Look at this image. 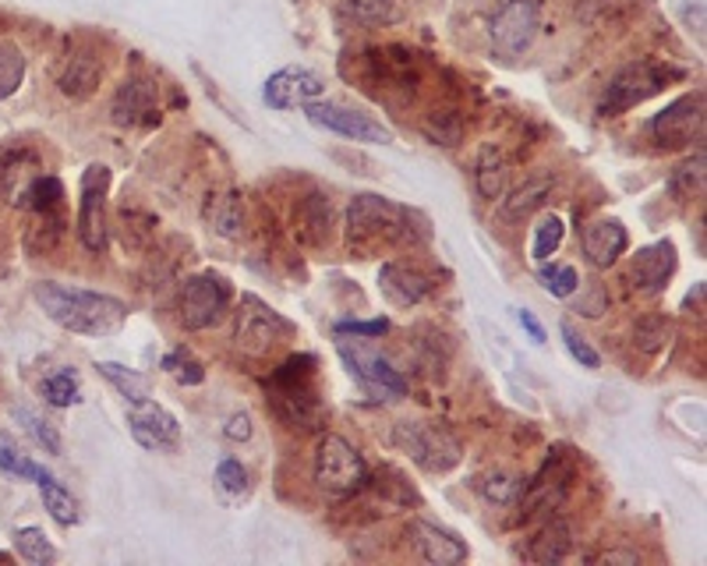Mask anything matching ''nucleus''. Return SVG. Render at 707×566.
Masks as SVG:
<instances>
[{"label":"nucleus","mask_w":707,"mask_h":566,"mask_svg":"<svg viewBox=\"0 0 707 566\" xmlns=\"http://www.w3.org/2000/svg\"><path fill=\"white\" fill-rule=\"evenodd\" d=\"M209 219L213 227L224 234V238H238L244 230V206H241V195L238 192H227V195H216L209 202Z\"/></svg>","instance_id":"cd10ccee"},{"label":"nucleus","mask_w":707,"mask_h":566,"mask_svg":"<svg viewBox=\"0 0 707 566\" xmlns=\"http://www.w3.org/2000/svg\"><path fill=\"white\" fill-rule=\"evenodd\" d=\"M389 329L386 319H372V322H357V319H343L337 322V333H354V337H383Z\"/></svg>","instance_id":"a18cd8bd"},{"label":"nucleus","mask_w":707,"mask_h":566,"mask_svg":"<svg viewBox=\"0 0 707 566\" xmlns=\"http://www.w3.org/2000/svg\"><path fill=\"white\" fill-rule=\"evenodd\" d=\"M33 297L46 312V319L78 337H110L128 322V305L114 294L39 280V283H33Z\"/></svg>","instance_id":"f257e3e1"},{"label":"nucleus","mask_w":707,"mask_h":566,"mask_svg":"<svg viewBox=\"0 0 707 566\" xmlns=\"http://www.w3.org/2000/svg\"><path fill=\"white\" fill-rule=\"evenodd\" d=\"M132 439L149 453H174L181 446V421L156 400H135L128 411Z\"/></svg>","instance_id":"4468645a"},{"label":"nucleus","mask_w":707,"mask_h":566,"mask_svg":"<svg viewBox=\"0 0 707 566\" xmlns=\"http://www.w3.org/2000/svg\"><path fill=\"white\" fill-rule=\"evenodd\" d=\"M602 563H640V553H630V548H612V553H602Z\"/></svg>","instance_id":"09e8293b"},{"label":"nucleus","mask_w":707,"mask_h":566,"mask_svg":"<svg viewBox=\"0 0 707 566\" xmlns=\"http://www.w3.org/2000/svg\"><path fill=\"white\" fill-rule=\"evenodd\" d=\"M700 135H704V92H686V97L672 100L651 121V138L665 149L700 142Z\"/></svg>","instance_id":"ddd939ff"},{"label":"nucleus","mask_w":707,"mask_h":566,"mask_svg":"<svg viewBox=\"0 0 707 566\" xmlns=\"http://www.w3.org/2000/svg\"><path fill=\"white\" fill-rule=\"evenodd\" d=\"M270 404L276 418L294 432H319L329 411L319 393L316 380V358L297 354L287 358L283 365L270 375Z\"/></svg>","instance_id":"7ed1b4c3"},{"label":"nucleus","mask_w":707,"mask_h":566,"mask_svg":"<svg viewBox=\"0 0 707 566\" xmlns=\"http://www.w3.org/2000/svg\"><path fill=\"white\" fill-rule=\"evenodd\" d=\"M216 482H219V489H224V493L241 496L248 489V471L241 467V461L227 457V461H219V467H216Z\"/></svg>","instance_id":"79ce46f5"},{"label":"nucleus","mask_w":707,"mask_h":566,"mask_svg":"<svg viewBox=\"0 0 707 566\" xmlns=\"http://www.w3.org/2000/svg\"><path fill=\"white\" fill-rule=\"evenodd\" d=\"M0 471H4V475H14V478H33V482L50 475L46 467H39L36 461H28V457H22V453L11 450V446H0Z\"/></svg>","instance_id":"ea45409f"},{"label":"nucleus","mask_w":707,"mask_h":566,"mask_svg":"<svg viewBox=\"0 0 707 566\" xmlns=\"http://www.w3.org/2000/svg\"><path fill=\"white\" fill-rule=\"evenodd\" d=\"M224 432H227V439H233V443H244V439H251V418L244 411L233 415Z\"/></svg>","instance_id":"49530a36"},{"label":"nucleus","mask_w":707,"mask_h":566,"mask_svg":"<svg viewBox=\"0 0 707 566\" xmlns=\"http://www.w3.org/2000/svg\"><path fill=\"white\" fill-rule=\"evenodd\" d=\"M100 78H103V65L96 57H92V54H75L57 86H60V92H65L68 100H89L92 92H96Z\"/></svg>","instance_id":"5701e85b"},{"label":"nucleus","mask_w":707,"mask_h":566,"mask_svg":"<svg viewBox=\"0 0 707 566\" xmlns=\"http://www.w3.org/2000/svg\"><path fill=\"white\" fill-rule=\"evenodd\" d=\"M379 291L389 305H397V308H411V305H421L424 297L432 294V280L411 270V265H403V262H383V270H379Z\"/></svg>","instance_id":"aec40b11"},{"label":"nucleus","mask_w":707,"mask_h":566,"mask_svg":"<svg viewBox=\"0 0 707 566\" xmlns=\"http://www.w3.org/2000/svg\"><path fill=\"white\" fill-rule=\"evenodd\" d=\"M110 114H114V121L124 124V128H138V124L160 121V114H156V86L146 82V78H128V82L117 89Z\"/></svg>","instance_id":"412c9836"},{"label":"nucleus","mask_w":707,"mask_h":566,"mask_svg":"<svg viewBox=\"0 0 707 566\" xmlns=\"http://www.w3.org/2000/svg\"><path fill=\"white\" fill-rule=\"evenodd\" d=\"M233 302V291H230V280L224 273H195L192 280H184V291H181V322L184 329H209L216 322H224V316L230 312Z\"/></svg>","instance_id":"1a4fd4ad"},{"label":"nucleus","mask_w":707,"mask_h":566,"mask_svg":"<svg viewBox=\"0 0 707 566\" xmlns=\"http://www.w3.org/2000/svg\"><path fill=\"white\" fill-rule=\"evenodd\" d=\"M559 333H562V343H566V351H570V354H573V361H580V365H584V369H591V372H594V369H602V354H598V351H594V348H591V343H588L584 337H580V333H577V329H573L570 322H562V326H559Z\"/></svg>","instance_id":"a19ab883"},{"label":"nucleus","mask_w":707,"mask_h":566,"mask_svg":"<svg viewBox=\"0 0 707 566\" xmlns=\"http://www.w3.org/2000/svg\"><path fill=\"white\" fill-rule=\"evenodd\" d=\"M475 181H478V192L481 199H502V192H506V181H510V163H506V156H502L499 146H481L478 152V170H475Z\"/></svg>","instance_id":"b1692460"},{"label":"nucleus","mask_w":707,"mask_h":566,"mask_svg":"<svg viewBox=\"0 0 707 566\" xmlns=\"http://www.w3.org/2000/svg\"><path fill=\"white\" fill-rule=\"evenodd\" d=\"M669 188L675 199H694L704 192V149H697L689 160H683L680 167L672 170Z\"/></svg>","instance_id":"72a5a7b5"},{"label":"nucleus","mask_w":707,"mask_h":566,"mask_svg":"<svg viewBox=\"0 0 707 566\" xmlns=\"http://www.w3.org/2000/svg\"><path fill=\"white\" fill-rule=\"evenodd\" d=\"M418 213H411L407 206L383 195H354L347 206V245L357 256H375L383 248H407L414 245V234L424 230L414 227Z\"/></svg>","instance_id":"f03ea898"},{"label":"nucleus","mask_w":707,"mask_h":566,"mask_svg":"<svg viewBox=\"0 0 707 566\" xmlns=\"http://www.w3.org/2000/svg\"><path fill=\"white\" fill-rule=\"evenodd\" d=\"M43 397L54 407H75L82 404V386H78V375L71 369H57L54 375L43 380Z\"/></svg>","instance_id":"c9c22d12"},{"label":"nucleus","mask_w":707,"mask_h":566,"mask_svg":"<svg viewBox=\"0 0 707 566\" xmlns=\"http://www.w3.org/2000/svg\"><path fill=\"white\" fill-rule=\"evenodd\" d=\"M301 110H305V117L311 124H319V128L333 132V135L354 138V142H372V146H389V142H392V132L386 128L383 121H375V117L361 114V110L343 106V103L308 100V103H301Z\"/></svg>","instance_id":"f8f14e48"},{"label":"nucleus","mask_w":707,"mask_h":566,"mask_svg":"<svg viewBox=\"0 0 707 566\" xmlns=\"http://www.w3.org/2000/svg\"><path fill=\"white\" fill-rule=\"evenodd\" d=\"M297 234L311 245H322L329 238V202L322 195H311L301 210H297Z\"/></svg>","instance_id":"7c9ffc66"},{"label":"nucleus","mask_w":707,"mask_h":566,"mask_svg":"<svg viewBox=\"0 0 707 566\" xmlns=\"http://www.w3.org/2000/svg\"><path fill=\"white\" fill-rule=\"evenodd\" d=\"M566 238V224L559 213H545L538 224H534V238H531V259L534 262H548L559 251Z\"/></svg>","instance_id":"bb28decb"},{"label":"nucleus","mask_w":707,"mask_h":566,"mask_svg":"<svg viewBox=\"0 0 707 566\" xmlns=\"http://www.w3.org/2000/svg\"><path fill=\"white\" fill-rule=\"evenodd\" d=\"M675 265H680V256H675V245L665 241H654L648 248H640L634 256V287L640 294H662L669 287V280L675 276Z\"/></svg>","instance_id":"dca6fc26"},{"label":"nucleus","mask_w":707,"mask_h":566,"mask_svg":"<svg viewBox=\"0 0 707 566\" xmlns=\"http://www.w3.org/2000/svg\"><path fill=\"white\" fill-rule=\"evenodd\" d=\"M319 97H322V78L308 68H283L270 75V82L262 89V100L273 110H290L297 103H308Z\"/></svg>","instance_id":"f3484780"},{"label":"nucleus","mask_w":707,"mask_h":566,"mask_svg":"<svg viewBox=\"0 0 707 566\" xmlns=\"http://www.w3.org/2000/svg\"><path fill=\"white\" fill-rule=\"evenodd\" d=\"M548 188H552V181H548V178H534L524 188H516V192L506 202H502V216H506V219H521V216L534 213L538 206H545Z\"/></svg>","instance_id":"2f4dec72"},{"label":"nucleus","mask_w":707,"mask_h":566,"mask_svg":"<svg viewBox=\"0 0 707 566\" xmlns=\"http://www.w3.org/2000/svg\"><path fill=\"white\" fill-rule=\"evenodd\" d=\"M392 446L407 453L429 475H446L464 457L460 439L446 424H435V421H400L392 429Z\"/></svg>","instance_id":"20e7f679"},{"label":"nucleus","mask_w":707,"mask_h":566,"mask_svg":"<svg viewBox=\"0 0 707 566\" xmlns=\"http://www.w3.org/2000/svg\"><path fill=\"white\" fill-rule=\"evenodd\" d=\"M25 82V54L19 43H0V100H11Z\"/></svg>","instance_id":"c756f323"},{"label":"nucleus","mask_w":707,"mask_h":566,"mask_svg":"<svg viewBox=\"0 0 707 566\" xmlns=\"http://www.w3.org/2000/svg\"><path fill=\"white\" fill-rule=\"evenodd\" d=\"M316 485L326 496H354L368 485V464L357 453L351 439L329 432L319 439L316 450Z\"/></svg>","instance_id":"39448f33"},{"label":"nucleus","mask_w":707,"mask_h":566,"mask_svg":"<svg viewBox=\"0 0 707 566\" xmlns=\"http://www.w3.org/2000/svg\"><path fill=\"white\" fill-rule=\"evenodd\" d=\"M82 199H78V241L85 251L106 248V195H110V167L89 163L82 174Z\"/></svg>","instance_id":"9b49d317"},{"label":"nucleus","mask_w":707,"mask_h":566,"mask_svg":"<svg viewBox=\"0 0 707 566\" xmlns=\"http://www.w3.org/2000/svg\"><path fill=\"white\" fill-rule=\"evenodd\" d=\"M570 478H573V467L566 464L562 457L548 461L527 485H521V496H516V499H521V521H531L534 513L556 510L559 502L566 499Z\"/></svg>","instance_id":"2eb2a0df"},{"label":"nucleus","mask_w":707,"mask_h":566,"mask_svg":"<svg viewBox=\"0 0 707 566\" xmlns=\"http://www.w3.org/2000/svg\"><path fill=\"white\" fill-rule=\"evenodd\" d=\"M36 485H39V493H43V507L50 510L54 521L65 524V528H71V524L78 521V502L71 499V493H68L65 485H60L54 475L39 478Z\"/></svg>","instance_id":"c85d7f7f"},{"label":"nucleus","mask_w":707,"mask_h":566,"mask_svg":"<svg viewBox=\"0 0 707 566\" xmlns=\"http://www.w3.org/2000/svg\"><path fill=\"white\" fill-rule=\"evenodd\" d=\"M14 548H19L22 559L36 563V566H46V563L57 559V548L50 539H46L43 528H19L14 531Z\"/></svg>","instance_id":"f704fd0d"},{"label":"nucleus","mask_w":707,"mask_h":566,"mask_svg":"<svg viewBox=\"0 0 707 566\" xmlns=\"http://www.w3.org/2000/svg\"><path fill=\"white\" fill-rule=\"evenodd\" d=\"M337 337H340L337 351L343 358V365H347V372L372 393V397H379V400L403 397L407 380L397 369H392V361L383 351H375L372 343H365V340H347L343 333H337Z\"/></svg>","instance_id":"6e6552de"},{"label":"nucleus","mask_w":707,"mask_h":566,"mask_svg":"<svg viewBox=\"0 0 707 566\" xmlns=\"http://www.w3.org/2000/svg\"><path fill=\"white\" fill-rule=\"evenodd\" d=\"M424 135H429L435 146H457L464 138V121L453 114V110H438V114L424 121Z\"/></svg>","instance_id":"4c0bfd02"},{"label":"nucleus","mask_w":707,"mask_h":566,"mask_svg":"<svg viewBox=\"0 0 707 566\" xmlns=\"http://www.w3.org/2000/svg\"><path fill=\"white\" fill-rule=\"evenodd\" d=\"M347 14L365 25H383L400 14V0H347Z\"/></svg>","instance_id":"e433bc0d"},{"label":"nucleus","mask_w":707,"mask_h":566,"mask_svg":"<svg viewBox=\"0 0 707 566\" xmlns=\"http://www.w3.org/2000/svg\"><path fill=\"white\" fill-rule=\"evenodd\" d=\"M541 29V0H506L489 22L499 57H521Z\"/></svg>","instance_id":"9d476101"},{"label":"nucleus","mask_w":707,"mask_h":566,"mask_svg":"<svg viewBox=\"0 0 707 566\" xmlns=\"http://www.w3.org/2000/svg\"><path fill=\"white\" fill-rule=\"evenodd\" d=\"M570 553H573V528H570V521L552 517V521L541 524L538 534L527 542L524 559L527 563H562Z\"/></svg>","instance_id":"4be33fe9"},{"label":"nucleus","mask_w":707,"mask_h":566,"mask_svg":"<svg viewBox=\"0 0 707 566\" xmlns=\"http://www.w3.org/2000/svg\"><path fill=\"white\" fill-rule=\"evenodd\" d=\"M630 245L626 238V227L619 216H594L591 224L584 227V256L594 270H608V265H616L619 256Z\"/></svg>","instance_id":"a211bd4d"},{"label":"nucleus","mask_w":707,"mask_h":566,"mask_svg":"<svg viewBox=\"0 0 707 566\" xmlns=\"http://www.w3.org/2000/svg\"><path fill=\"white\" fill-rule=\"evenodd\" d=\"M521 478L513 475V471H489L481 482H478V493L484 496V502H492V507H510V502H516V496H521Z\"/></svg>","instance_id":"473e14b6"},{"label":"nucleus","mask_w":707,"mask_h":566,"mask_svg":"<svg viewBox=\"0 0 707 566\" xmlns=\"http://www.w3.org/2000/svg\"><path fill=\"white\" fill-rule=\"evenodd\" d=\"M100 375L103 380L114 386L117 393L128 404H135V400H146L149 397V380L141 372H135V369H124V365H117V361H100Z\"/></svg>","instance_id":"a878e982"},{"label":"nucleus","mask_w":707,"mask_h":566,"mask_svg":"<svg viewBox=\"0 0 707 566\" xmlns=\"http://www.w3.org/2000/svg\"><path fill=\"white\" fill-rule=\"evenodd\" d=\"M11 418L22 424V432L33 439V443L43 453H54V457H60V453H65V439H60V432L46 418H39L36 411H28V407H14Z\"/></svg>","instance_id":"393cba45"},{"label":"nucleus","mask_w":707,"mask_h":566,"mask_svg":"<svg viewBox=\"0 0 707 566\" xmlns=\"http://www.w3.org/2000/svg\"><path fill=\"white\" fill-rule=\"evenodd\" d=\"M665 322L662 319H643L640 326H637V348L640 351H648V354H654L658 348L665 343Z\"/></svg>","instance_id":"c03bdc74"},{"label":"nucleus","mask_w":707,"mask_h":566,"mask_svg":"<svg viewBox=\"0 0 707 566\" xmlns=\"http://www.w3.org/2000/svg\"><path fill=\"white\" fill-rule=\"evenodd\" d=\"M538 280L545 283V291L552 297H573L577 287H580V276H577L573 265H545L541 262Z\"/></svg>","instance_id":"58836bf2"},{"label":"nucleus","mask_w":707,"mask_h":566,"mask_svg":"<svg viewBox=\"0 0 707 566\" xmlns=\"http://www.w3.org/2000/svg\"><path fill=\"white\" fill-rule=\"evenodd\" d=\"M290 333H294V326L283 319L273 305H265L255 294L241 297L238 312H233V348H238L241 354L265 358Z\"/></svg>","instance_id":"423d86ee"},{"label":"nucleus","mask_w":707,"mask_h":566,"mask_svg":"<svg viewBox=\"0 0 707 566\" xmlns=\"http://www.w3.org/2000/svg\"><path fill=\"white\" fill-rule=\"evenodd\" d=\"M683 71L665 68V65H654V60H637V65H626L602 92V103H598V114L602 117H619L626 110L640 106L643 100H651L654 92H662V86L669 78H680Z\"/></svg>","instance_id":"0eeeda50"},{"label":"nucleus","mask_w":707,"mask_h":566,"mask_svg":"<svg viewBox=\"0 0 707 566\" xmlns=\"http://www.w3.org/2000/svg\"><path fill=\"white\" fill-rule=\"evenodd\" d=\"M516 319H521V326L527 329V337L534 340V343H545V326L534 319V312H527V308H521L516 312Z\"/></svg>","instance_id":"de8ad7c7"},{"label":"nucleus","mask_w":707,"mask_h":566,"mask_svg":"<svg viewBox=\"0 0 707 566\" xmlns=\"http://www.w3.org/2000/svg\"><path fill=\"white\" fill-rule=\"evenodd\" d=\"M163 369L167 372H174L181 383H187V386H195V383H202V365H195L192 358H187L184 351H174V354H167L163 358Z\"/></svg>","instance_id":"37998d69"},{"label":"nucleus","mask_w":707,"mask_h":566,"mask_svg":"<svg viewBox=\"0 0 707 566\" xmlns=\"http://www.w3.org/2000/svg\"><path fill=\"white\" fill-rule=\"evenodd\" d=\"M414 534V545L424 563L432 566H457L467 559V542L460 539L457 531H449L443 524H432V521H414L411 524Z\"/></svg>","instance_id":"6ab92c4d"}]
</instances>
